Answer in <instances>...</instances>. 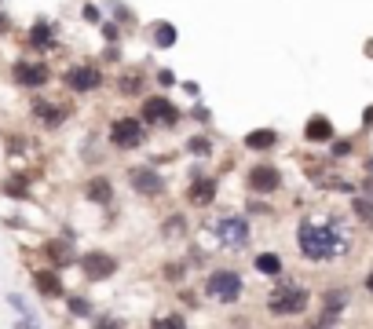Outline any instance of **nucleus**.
Instances as JSON below:
<instances>
[{
	"label": "nucleus",
	"mask_w": 373,
	"mask_h": 329,
	"mask_svg": "<svg viewBox=\"0 0 373 329\" xmlns=\"http://www.w3.org/2000/svg\"><path fill=\"white\" fill-rule=\"evenodd\" d=\"M242 289H246V282H242L238 271H212L205 278V293L220 303H235L242 297Z\"/></svg>",
	"instance_id": "7ed1b4c3"
},
{
	"label": "nucleus",
	"mask_w": 373,
	"mask_h": 329,
	"mask_svg": "<svg viewBox=\"0 0 373 329\" xmlns=\"http://www.w3.org/2000/svg\"><path fill=\"white\" fill-rule=\"evenodd\" d=\"M150 329H187L183 314H165V319H154Z\"/></svg>",
	"instance_id": "4be33fe9"
},
{
	"label": "nucleus",
	"mask_w": 373,
	"mask_h": 329,
	"mask_svg": "<svg viewBox=\"0 0 373 329\" xmlns=\"http://www.w3.org/2000/svg\"><path fill=\"white\" fill-rule=\"evenodd\" d=\"M81 267H84L88 282H102V278H110L113 271H118V260H113L110 252H102V249H92V252H84Z\"/></svg>",
	"instance_id": "423d86ee"
},
{
	"label": "nucleus",
	"mask_w": 373,
	"mask_h": 329,
	"mask_svg": "<svg viewBox=\"0 0 373 329\" xmlns=\"http://www.w3.org/2000/svg\"><path fill=\"white\" fill-rule=\"evenodd\" d=\"M84 194H88V201H95V205H107V201H110V194H113V187H110V180H107V176H95V180H88Z\"/></svg>",
	"instance_id": "ddd939ff"
},
{
	"label": "nucleus",
	"mask_w": 373,
	"mask_h": 329,
	"mask_svg": "<svg viewBox=\"0 0 373 329\" xmlns=\"http://www.w3.org/2000/svg\"><path fill=\"white\" fill-rule=\"evenodd\" d=\"M297 242H300V252L307 260H333V256H344V249H348V234H344L337 223L304 220L300 231H297Z\"/></svg>",
	"instance_id": "f257e3e1"
},
{
	"label": "nucleus",
	"mask_w": 373,
	"mask_h": 329,
	"mask_svg": "<svg viewBox=\"0 0 373 329\" xmlns=\"http://www.w3.org/2000/svg\"><path fill=\"white\" fill-rule=\"evenodd\" d=\"M143 118H147V124H176L179 110H176V103H169V99L154 95L143 103Z\"/></svg>",
	"instance_id": "0eeeda50"
},
{
	"label": "nucleus",
	"mask_w": 373,
	"mask_h": 329,
	"mask_svg": "<svg viewBox=\"0 0 373 329\" xmlns=\"http://www.w3.org/2000/svg\"><path fill=\"white\" fill-rule=\"evenodd\" d=\"M99 84H102V73L95 66H73L66 73V88H70V92H92V88H99Z\"/></svg>",
	"instance_id": "9d476101"
},
{
	"label": "nucleus",
	"mask_w": 373,
	"mask_h": 329,
	"mask_svg": "<svg viewBox=\"0 0 373 329\" xmlns=\"http://www.w3.org/2000/svg\"><path fill=\"white\" fill-rule=\"evenodd\" d=\"M352 209H355L358 220L373 227V201H366V198H352Z\"/></svg>",
	"instance_id": "412c9836"
},
{
	"label": "nucleus",
	"mask_w": 373,
	"mask_h": 329,
	"mask_svg": "<svg viewBox=\"0 0 373 329\" xmlns=\"http://www.w3.org/2000/svg\"><path fill=\"white\" fill-rule=\"evenodd\" d=\"M307 300H311V293H307L304 285H297V282H278L271 289V297H267V311L278 314V319H289V314H304L307 311Z\"/></svg>",
	"instance_id": "f03ea898"
},
{
	"label": "nucleus",
	"mask_w": 373,
	"mask_h": 329,
	"mask_svg": "<svg viewBox=\"0 0 373 329\" xmlns=\"http://www.w3.org/2000/svg\"><path fill=\"white\" fill-rule=\"evenodd\" d=\"M190 154H209V139L194 135V139H190Z\"/></svg>",
	"instance_id": "cd10ccee"
},
{
	"label": "nucleus",
	"mask_w": 373,
	"mask_h": 329,
	"mask_svg": "<svg viewBox=\"0 0 373 329\" xmlns=\"http://www.w3.org/2000/svg\"><path fill=\"white\" fill-rule=\"evenodd\" d=\"M348 150H352V143H333V154H337V158L348 154Z\"/></svg>",
	"instance_id": "473e14b6"
},
{
	"label": "nucleus",
	"mask_w": 373,
	"mask_h": 329,
	"mask_svg": "<svg viewBox=\"0 0 373 329\" xmlns=\"http://www.w3.org/2000/svg\"><path fill=\"white\" fill-rule=\"evenodd\" d=\"M110 143L121 147V150H132L143 143V121L139 118H118L110 124Z\"/></svg>",
	"instance_id": "20e7f679"
},
{
	"label": "nucleus",
	"mask_w": 373,
	"mask_h": 329,
	"mask_svg": "<svg viewBox=\"0 0 373 329\" xmlns=\"http://www.w3.org/2000/svg\"><path fill=\"white\" fill-rule=\"evenodd\" d=\"M66 303H70V311L77 314V319H88V314H92V303H88L84 297H66Z\"/></svg>",
	"instance_id": "5701e85b"
},
{
	"label": "nucleus",
	"mask_w": 373,
	"mask_h": 329,
	"mask_svg": "<svg viewBox=\"0 0 373 329\" xmlns=\"http://www.w3.org/2000/svg\"><path fill=\"white\" fill-rule=\"evenodd\" d=\"M128 183H132L136 194H147V198H158L165 194V180L154 169H132V176H128Z\"/></svg>",
	"instance_id": "6e6552de"
},
{
	"label": "nucleus",
	"mask_w": 373,
	"mask_h": 329,
	"mask_svg": "<svg viewBox=\"0 0 373 329\" xmlns=\"http://www.w3.org/2000/svg\"><path fill=\"white\" fill-rule=\"evenodd\" d=\"M30 44L41 48V52H48V48H51V26H48V22H37V26L30 30Z\"/></svg>",
	"instance_id": "6ab92c4d"
},
{
	"label": "nucleus",
	"mask_w": 373,
	"mask_h": 329,
	"mask_svg": "<svg viewBox=\"0 0 373 329\" xmlns=\"http://www.w3.org/2000/svg\"><path fill=\"white\" fill-rule=\"evenodd\" d=\"M95 329H125V322H121V319H102Z\"/></svg>",
	"instance_id": "7c9ffc66"
},
{
	"label": "nucleus",
	"mask_w": 373,
	"mask_h": 329,
	"mask_svg": "<svg viewBox=\"0 0 373 329\" xmlns=\"http://www.w3.org/2000/svg\"><path fill=\"white\" fill-rule=\"evenodd\" d=\"M15 81L26 88H41L48 81V66L44 62H19L15 66Z\"/></svg>",
	"instance_id": "9b49d317"
},
{
	"label": "nucleus",
	"mask_w": 373,
	"mask_h": 329,
	"mask_svg": "<svg viewBox=\"0 0 373 329\" xmlns=\"http://www.w3.org/2000/svg\"><path fill=\"white\" fill-rule=\"evenodd\" d=\"M216 238L227 245V249H242L249 242V220L246 216H224L216 220Z\"/></svg>",
	"instance_id": "39448f33"
},
{
	"label": "nucleus",
	"mask_w": 373,
	"mask_h": 329,
	"mask_svg": "<svg viewBox=\"0 0 373 329\" xmlns=\"http://www.w3.org/2000/svg\"><path fill=\"white\" fill-rule=\"evenodd\" d=\"M176 41H179V33L172 22H158L154 26V48H176Z\"/></svg>",
	"instance_id": "dca6fc26"
},
{
	"label": "nucleus",
	"mask_w": 373,
	"mask_h": 329,
	"mask_svg": "<svg viewBox=\"0 0 373 329\" xmlns=\"http://www.w3.org/2000/svg\"><path fill=\"white\" fill-rule=\"evenodd\" d=\"M4 191H8L11 198H30V191H26V183H22V180H8V183H4Z\"/></svg>",
	"instance_id": "393cba45"
},
{
	"label": "nucleus",
	"mask_w": 373,
	"mask_h": 329,
	"mask_svg": "<svg viewBox=\"0 0 373 329\" xmlns=\"http://www.w3.org/2000/svg\"><path fill=\"white\" fill-rule=\"evenodd\" d=\"M158 81H161V84H176V73H172V70H161Z\"/></svg>",
	"instance_id": "2f4dec72"
},
{
	"label": "nucleus",
	"mask_w": 373,
	"mask_h": 329,
	"mask_svg": "<svg viewBox=\"0 0 373 329\" xmlns=\"http://www.w3.org/2000/svg\"><path fill=\"white\" fill-rule=\"evenodd\" d=\"M33 113H37V118H41L44 124H48V129H55V124L66 121V110L55 106V103H37V106H33Z\"/></svg>",
	"instance_id": "4468645a"
},
{
	"label": "nucleus",
	"mask_w": 373,
	"mask_h": 329,
	"mask_svg": "<svg viewBox=\"0 0 373 329\" xmlns=\"http://www.w3.org/2000/svg\"><path fill=\"white\" fill-rule=\"evenodd\" d=\"M37 289H41L44 297H62V282H59L55 271H41V274H37Z\"/></svg>",
	"instance_id": "f3484780"
},
{
	"label": "nucleus",
	"mask_w": 373,
	"mask_h": 329,
	"mask_svg": "<svg viewBox=\"0 0 373 329\" xmlns=\"http://www.w3.org/2000/svg\"><path fill=\"white\" fill-rule=\"evenodd\" d=\"M15 329H41V322H37V319H30V314H26V319H19V322H15Z\"/></svg>",
	"instance_id": "c756f323"
},
{
	"label": "nucleus",
	"mask_w": 373,
	"mask_h": 329,
	"mask_svg": "<svg viewBox=\"0 0 373 329\" xmlns=\"http://www.w3.org/2000/svg\"><path fill=\"white\" fill-rule=\"evenodd\" d=\"M304 139L307 143H329L333 139V121L322 118V113H315V118L304 124Z\"/></svg>",
	"instance_id": "f8f14e48"
},
{
	"label": "nucleus",
	"mask_w": 373,
	"mask_h": 329,
	"mask_svg": "<svg viewBox=\"0 0 373 329\" xmlns=\"http://www.w3.org/2000/svg\"><path fill=\"white\" fill-rule=\"evenodd\" d=\"M48 256L55 260V263H66V245H59V242H48Z\"/></svg>",
	"instance_id": "bb28decb"
},
{
	"label": "nucleus",
	"mask_w": 373,
	"mask_h": 329,
	"mask_svg": "<svg viewBox=\"0 0 373 329\" xmlns=\"http://www.w3.org/2000/svg\"><path fill=\"white\" fill-rule=\"evenodd\" d=\"M139 84H143V81H139V73H128V77L121 81V92H125V95H136Z\"/></svg>",
	"instance_id": "a878e982"
},
{
	"label": "nucleus",
	"mask_w": 373,
	"mask_h": 329,
	"mask_svg": "<svg viewBox=\"0 0 373 329\" xmlns=\"http://www.w3.org/2000/svg\"><path fill=\"white\" fill-rule=\"evenodd\" d=\"M8 303H11V308H15V311L22 314V319H26V314H30V308H26V300H22L19 293H11V297H8Z\"/></svg>",
	"instance_id": "c85d7f7f"
},
{
	"label": "nucleus",
	"mask_w": 373,
	"mask_h": 329,
	"mask_svg": "<svg viewBox=\"0 0 373 329\" xmlns=\"http://www.w3.org/2000/svg\"><path fill=\"white\" fill-rule=\"evenodd\" d=\"M194 205H212V198H216V180H198L194 187H190V194H187Z\"/></svg>",
	"instance_id": "2eb2a0df"
},
{
	"label": "nucleus",
	"mask_w": 373,
	"mask_h": 329,
	"mask_svg": "<svg viewBox=\"0 0 373 329\" xmlns=\"http://www.w3.org/2000/svg\"><path fill=\"white\" fill-rule=\"evenodd\" d=\"M366 289H370V293H373V271L366 274Z\"/></svg>",
	"instance_id": "72a5a7b5"
},
{
	"label": "nucleus",
	"mask_w": 373,
	"mask_h": 329,
	"mask_svg": "<svg viewBox=\"0 0 373 329\" xmlns=\"http://www.w3.org/2000/svg\"><path fill=\"white\" fill-rule=\"evenodd\" d=\"M183 231H187V220L183 216H169V220H165V234H169V238H179Z\"/></svg>",
	"instance_id": "b1692460"
},
{
	"label": "nucleus",
	"mask_w": 373,
	"mask_h": 329,
	"mask_svg": "<svg viewBox=\"0 0 373 329\" xmlns=\"http://www.w3.org/2000/svg\"><path fill=\"white\" fill-rule=\"evenodd\" d=\"M256 271L260 274H282V260L275 256V252H260V256H256Z\"/></svg>",
	"instance_id": "aec40b11"
},
{
	"label": "nucleus",
	"mask_w": 373,
	"mask_h": 329,
	"mask_svg": "<svg viewBox=\"0 0 373 329\" xmlns=\"http://www.w3.org/2000/svg\"><path fill=\"white\" fill-rule=\"evenodd\" d=\"M249 187L256 194H275L282 187V172L275 169V164H256V169L249 172Z\"/></svg>",
	"instance_id": "1a4fd4ad"
},
{
	"label": "nucleus",
	"mask_w": 373,
	"mask_h": 329,
	"mask_svg": "<svg viewBox=\"0 0 373 329\" xmlns=\"http://www.w3.org/2000/svg\"><path fill=\"white\" fill-rule=\"evenodd\" d=\"M275 139H278V135H275L271 129H256V132L246 135V147H249V150H267V147H275Z\"/></svg>",
	"instance_id": "a211bd4d"
}]
</instances>
